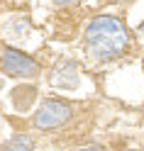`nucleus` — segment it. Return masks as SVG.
<instances>
[{"instance_id":"f257e3e1","label":"nucleus","mask_w":144,"mask_h":151,"mask_svg":"<svg viewBox=\"0 0 144 151\" xmlns=\"http://www.w3.org/2000/svg\"><path fill=\"white\" fill-rule=\"evenodd\" d=\"M85 54L98 63H110L127 51L130 46V32L124 22L115 15H100L88 22L83 34Z\"/></svg>"},{"instance_id":"f03ea898","label":"nucleus","mask_w":144,"mask_h":151,"mask_svg":"<svg viewBox=\"0 0 144 151\" xmlns=\"http://www.w3.org/2000/svg\"><path fill=\"white\" fill-rule=\"evenodd\" d=\"M71 115H73V107H71L66 100L51 98V100H44L42 105L37 107L32 122H34L37 129H44V132H46V129H59V127H64L66 122L71 119Z\"/></svg>"},{"instance_id":"7ed1b4c3","label":"nucleus","mask_w":144,"mask_h":151,"mask_svg":"<svg viewBox=\"0 0 144 151\" xmlns=\"http://www.w3.org/2000/svg\"><path fill=\"white\" fill-rule=\"evenodd\" d=\"M0 68L5 76H12V78H37L42 71L32 56H27L15 46H5L0 51Z\"/></svg>"},{"instance_id":"20e7f679","label":"nucleus","mask_w":144,"mask_h":151,"mask_svg":"<svg viewBox=\"0 0 144 151\" xmlns=\"http://www.w3.org/2000/svg\"><path fill=\"white\" fill-rule=\"evenodd\" d=\"M78 63L71 61V59H61L59 63L51 68V76H49V83L59 90H73L78 86Z\"/></svg>"},{"instance_id":"39448f33","label":"nucleus","mask_w":144,"mask_h":151,"mask_svg":"<svg viewBox=\"0 0 144 151\" xmlns=\"http://www.w3.org/2000/svg\"><path fill=\"white\" fill-rule=\"evenodd\" d=\"M3 151H34V141H32V137H27V134H15L3 146Z\"/></svg>"},{"instance_id":"423d86ee","label":"nucleus","mask_w":144,"mask_h":151,"mask_svg":"<svg viewBox=\"0 0 144 151\" xmlns=\"http://www.w3.org/2000/svg\"><path fill=\"white\" fill-rule=\"evenodd\" d=\"M54 5H59V7H69V5H76L78 0H51Z\"/></svg>"},{"instance_id":"0eeeda50","label":"nucleus","mask_w":144,"mask_h":151,"mask_svg":"<svg viewBox=\"0 0 144 151\" xmlns=\"http://www.w3.org/2000/svg\"><path fill=\"white\" fill-rule=\"evenodd\" d=\"M137 34H139V39L144 42V20L139 22V27H137Z\"/></svg>"},{"instance_id":"6e6552de","label":"nucleus","mask_w":144,"mask_h":151,"mask_svg":"<svg viewBox=\"0 0 144 151\" xmlns=\"http://www.w3.org/2000/svg\"><path fill=\"white\" fill-rule=\"evenodd\" d=\"M81 151H105L103 146H85V149H81Z\"/></svg>"},{"instance_id":"1a4fd4ad","label":"nucleus","mask_w":144,"mask_h":151,"mask_svg":"<svg viewBox=\"0 0 144 151\" xmlns=\"http://www.w3.org/2000/svg\"><path fill=\"white\" fill-rule=\"evenodd\" d=\"M112 3H124V0H112Z\"/></svg>"}]
</instances>
